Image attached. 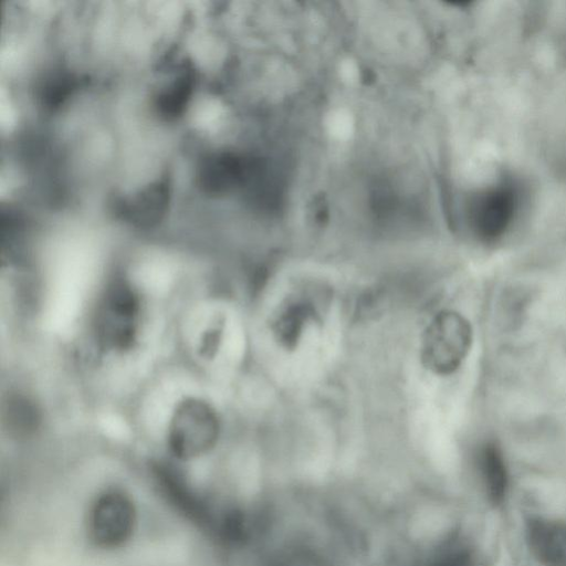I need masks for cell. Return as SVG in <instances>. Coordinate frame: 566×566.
Returning a JSON list of instances; mask_svg holds the SVG:
<instances>
[{
  "instance_id": "6da1fadb",
  "label": "cell",
  "mask_w": 566,
  "mask_h": 566,
  "mask_svg": "<svg viewBox=\"0 0 566 566\" xmlns=\"http://www.w3.org/2000/svg\"><path fill=\"white\" fill-rule=\"evenodd\" d=\"M142 296L124 276L111 279L103 289L93 316L98 347L111 353L132 349L142 325Z\"/></svg>"
},
{
  "instance_id": "7a4b0ae2",
  "label": "cell",
  "mask_w": 566,
  "mask_h": 566,
  "mask_svg": "<svg viewBox=\"0 0 566 566\" xmlns=\"http://www.w3.org/2000/svg\"><path fill=\"white\" fill-rule=\"evenodd\" d=\"M219 432L220 423L214 409L202 399L187 398L172 412L168 446L176 458L195 459L213 448Z\"/></svg>"
},
{
  "instance_id": "3957f363",
  "label": "cell",
  "mask_w": 566,
  "mask_h": 566,
  "mask_svg": "<svg viewBox=\"0 0 566 566\" xmlns=\"http://www.w3.org/2000/svg\"><path fill=\"white\" fill-rule=\"evenodd\" d=\"M471 339V327L465 318L454 312H442L426 332L422 359L436 373L450 374L465 357Z\"/></svg>"
},
{
  "instance_id": "277c9868",
  "label": "cell",
  "mask_w": 566,
  "mask_h": 566,
  "mask_svg": "<svg viewBox=\"0 0 566 566\" xmlns=\"http://www.w3.org/2000/svg\"><path fill=\"white\" fill-rule=\"evenodd\" d=\"M136 524L135 505L120 491L99 494L92 504L87 518L91 541L102 548H115L125 544Z\"/></svg>"
},
{
  "instance_id": "5b68a950",
  "label": "cell",
  "mask_w": 566,
  "mask_h": 566,
  "mask_svg": "<svg viewBox=\"0 0 566 566\" xmlns=\"http://www.w3.org/2000/svg\"><path fill=\"white\" fill-rule=\"evenodd\" d=\"M518 206V195L512 185L491 188L478 198L472 217L478 234L488 240L502 235L510 227Z\"/></svg>"
},
{
  "instance_id": "8992f818",
  "label": "cell",
  "mask_w": 566,
  "mask_h": 566,
  "mask_svg": "<svg viewBox=\"0 0 566 566\" xmlns=\"http://www.w3.org/2000/svg\"><path fill=\"white\" fill-rule=\"evenodd\" d=\"M526 542L543 566H566V522L532 518L526 525Z\"/></svg>"
},
{
  "instance_id": "52a82bcc",
  "label": "cell",
  "mask_w": 566,
  "mask_h": 566,
  "mask_svg": "<svg viewBox=\"0 0 566 566\" xmlns=\"http://www.w3.org/2000/svg\"><path fill=\"white\" fill-rule=\"evenodd\" d=\"M476 465L488 501L500 505L509 488V474L505 460L495 442L484 443L478 452Z\"/></svg>"
},
{
  "instance_id": "ba28073f",
  "label": "cell",
  "mask_w": 566,
  "mask_h": 566,
  "mask_svg": "<svg viewBox=\"0 0 566 566\" xmlns=\"http://www.w3.org/2000/svg\"><path fill=\"white\" fill-rule=\"evenodd\" d=\"M475 553L469 542L461 537L446 541L430 557L427 566H474Z\"/></svg>"
},
{
  "instance_id": "9c48e42d",
  "label": "cell",
  "mask_w": 566,
  "mask_h": 566,
  "mask_svg": "<svg viewBox=\"0 0 566 566\" xmlns=\"http://www.w3.org/2000/svg\"><path fill=\"white\" fill-rule=\"evenodd\" d=\"M307 317L306 310L302 306H295L287 310L277 323V334L282 342L291 345L297 339L303 323Z\"/></svg>"
},
{
  "instance_id": "30bf717a",
  "label": "cell",
  "mask_w": 566,
  "mask_h": 566,
  "mask_svg": "<svg viewBox=\"0 0 566 566\" xmlns=\"http://www.w3.org/2000/svg\"><path fill=\"white\" fill-rule=\"evenodd\" d=\"M36 419L34 407L25 399L18 398L9 406V421L18 429H32Z\"/></svg>"
}]
</instances>
